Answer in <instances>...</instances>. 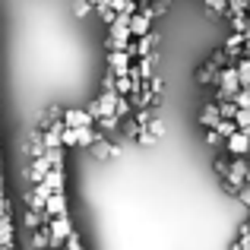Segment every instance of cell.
<instances>
[{
  "label": "cell",
  "mask_w": 250,
  "mask_h": 250,
  "mask_svg": "<svg viewBox=\"0 0 250 250\" xmlns=\"http://www.w3.org/2000/svg\"><path fill=\"white\" fill-rule=\"evenodd\" d=\"M95 16L102 19V22H108V25H111V22H114V19H117V13L111 10V6H95Z\"/></svg>",
  "instance_id": "obj_17"
},
{
  "label": "cell",
  "mask_w": 250,
  "mask_h": 250,
  "mask_svg": "<svg viewBox=\"0 0 250 250\" xmlns=\"http://www.w3.org/2000/svg\"><path fill=\"white\" fill-rule=\"evenodd\" d=\"M89 3H92V6H108L111 0H89Z\"/></svg>",
  "instance_id": "obj_22"
},
{
  "label": "cell",
  "mask_w": 250,
  "mask_h": 250,
  "mask_svg": "<svg viewBox=\"0 0 250 250\" xmlns=\"http://www.w3.org/2000/svg\"><path fill=\"white\" fill-rule=\"evenodd\" d=\"M63 250H83L80 238H76V231H70V234H67V241H63Z\"/></svg>",
  "instance_id": "obj_19"
},
{
  "label": "cell",
  "mask_w": 250,
  "mask_h": 250,
  "mask_svg": "<svg viewBox=\"0 0 250 250\" xmlns=\"http://www.w3.org/2000/svg\"><path fill=\"white\" fill-rule=\"evenodd\" d=\"M44 184H48L54 193H57V190H63V168H51L48 174H44Z\"/></svg>",
  "instance_id": "obj_13"
},
{
  "label": "cell",
  "mask_w": 250,
  "mask_h": 250,
  "mask_svg": "<svg viewBox=\"0 0 250 250\" xmlns=\"http://www.w3.org/2000/svg\"><path fill=\"white\" fill-rule=\"evenodd\" d=\"M89 149L98 155V159H111V155H117V146H111V140H108L104 133H98V136H95V143H92Z\"/></svg>",
  "instance_id": "obj_8"
},
{
  "label": "cell",
  "mask_w": 250,
  "mask_h": 250,
  "mask_svg": "<svg viewBox=\"0 0 250 250\" xmlns=\"http://www.w3.org/2000/svg\"><path fill=\"white\" fill-rule=\"evenodd\" d=\"M63 212H67V200H63V190H57L44 200V215H63Z\"/></svg>",
  "instance_id": "obj_7"
},
{
  "label": "cell",
  "mask_w": 250,
  "mask_h": 250,
  "mask_svg": "<svg viewBox=\"0 0 250 250\" xmlns=\"http://www.w3.org/2000/svg\"><path fill=\"white\" fill-rule=\"evenodd\" d=\"M231 121L238 124V130H250V108H238V114Z\"/></svg>",
  "instance_id": "obj_16"
},
{
  "label": "cell",
  "mask_w": 250,
  "mask_h": 250,
  "mask_svg": "<svg viewBox=\"0 0 250 250\" xmlns=\"http://www.w3.org/2000/svg\"><path fill=\"white\" fill-rule=\"evenodd\" d=\"M234 196H238V200H241V203H244V206L250 209V184H241V187L234 190Z\"/></svg>",
  "instance_id": "obj_18"
},
{
  "label": "cell",
  "mask_w": 250,
  "mask_h": 250,
  "mask_svg": "<svg viewBox=\"0 0 250 250\" xmlns=\"http://www.w3.org/2000/svg\"><path fill=\"white\" fill-rule=\"evenodd\" d=\"M206 140L212 143V146H225V140H222V136L215 133V130H206Z\"/></svg>",
  "instance_id": "obj_20"
},
{
  "label": "cell",
  "mask_w": 250,
  "mask_h": 250,
  "mask_svg": "<svg viewBox=\"0 0 250 250\" xmlns=\"http://www.w3.org/2000/svg\"><path fill=\"white\" fill-rule=\"evenodd\" d=\"M89 0H80V3H76V16H89Z\"/></svg>",
  "instance_id": "obj_21"
},
{
  "label": "cell",
  "mask_w": 250,
  "mask_h": 250,
  "mask_svg": "<svg viewBox=\"0 0 250 250\" xmlns=\"http://www.w3.org/2000/svg\"><path fill=\"white\" fill-rule=\"evenodd\" d=\"M234 70H238L241 89H244V85H250V57H247V54H241L238 61H234Z\"/></svg>",
  "instance_id": "obj_12"
},
{
  "label": "cell",
  "mask_w": 250,
  "mask_h": 250,
  "mask_svg": "<svg viewBox=\"0 0 250 250\" xmlns=\"http://www.w3.org/2000/svg\"><path fill=\"white\" fill-rule=\"evenodd\" d=\"M222 51H225L228 54V61H238L241 54H244V35H241V32H231V35L225 38V44H222Z\"/></svg>",
  "instance_id": "obj_6"
},
{
  "label": "cell",
  "mask_w": 250,
  "mask_h": 250,
  "mask_svg": "<svg viewBox=\"0 0 250 250\" xmlns=\"http://www.w3.org/2000/svg\"><path fill=\"white\" fill-rule=\"evenodd\" d=\"M130 67H133V57H130V51H108V70H111L114 76L130 73Z\"/></svg>",
  "instance_id": "obj_4"
},
{
  "label": "cell",
  "mask_w": 250,
  "mask_h": 250,
  "mask_svg": "<svg viewBox=\"0 0 250 250\" xmlns=\"http://www.w3.org/2000/svg\"><path fill=\"white\" fill-rule=\"evenodd\" d=\"M95 130H98V133H114V130H121V117H117V114L95 117Z\"/></svg>",
  "instance_id": "obj_9"
},
{
  "label": "cell",
  "mask_w": 250,
  "mask_h": 250,
  "mask_svg": "<svg viewBox=\"0 0 250 250\" xmlns=\"http://www.w3.org/2000/svg\"><path fill=\"white\" fill-rule=\"evenodd\" d=\"M63 127H95V117L85 108H67L63 111Z\"/></svg>",
  "instance_id": "obj_5"
},
{
  "label": "cell",
  "mask_w": 250,
  "mask_h": 250,
  "mask_svg": "<svg viewBox=\"0 0 250 250\" xmlns=\"http://www.w3.org/2000/svg\"><path fill=\"white\" fill-rule=\"evenodd\" d=\"M219 104H206L203 108V114H200V127H206V130H212L215 124H219Z\"/></svg>",
  "instance_id": "obj_10"
},
{
  "label": "cell",
  "mask_w": 250,
  "mask_h": 250,
  "mask_svg": "<svg viewBox=\"0 0 250 250\" xmlns=\"http://www.w3.org/2000/svg\"><path fill=\"white\" fill-rule=\"evenodd\" d=\"M225 149L231 155H241V159H247L250 155V130H238V133H231L225 140Z\"/></svg>",
  "instance_id": "obj_3"
},
{
  "label": "cell",
  "mask_w": 250,
  "mask_h": 250,
  "mask_svg": "<svg viewBox=\"0 0 250 250\" xmlns=\"http://www.w3.org/2000/svg\"><path fill=\"white\" fill-rule=\"evenodd\" d=\"M48 231H51V250H57L63 241H67V234L73 231L67 212H63V215H48Z\"/></svg>",
  "instance_id": "obj_2"
},
{
  "label": "cell",
  "mask_w": 250,
  "mask_h": 250,
  "mask_svg": "<svg viewBox=\"0 0 250 250\" xmlns=\"http://www.w3.org/2000/svg\"><path fill=\"white\" fill-rule=\"evenodd\" d=\"M215 104H219V114H222V117H228V121L238 114V104H234L231 98H222V102H215Z\"/></svg>",
  "instance_id": "obj_15"
},
{
  "label": "cell",
  "mask_w": 250,
  "mask_h": 250,
  "mask_svg": "<svg viewBox=\"0 0 250 250\" xmlns=\"http://www.w3.org/2000/svg\"><path fill=\"white\" fill-rule=\"evenodd\" d=\"M149 3H155V0H149Z\"/></svg>",
  "instance_id": "obj_23"
},
{
  "label": "cell",
  "mask_w": 250,
  "mask_h": 250,
  "mask_svg": "<svg viewBox=\"0 0 250 250\" xmlns=\"http://www.w3.org/2000/svg\"><path fill=\"white\" fill-rule=\"evenodd\" d=\"M0 244L13 247V219H10V212L0 215Z\"/></svg>",
  "instance_id": "obj_11"
},
{
  "label": "cell",
  "mask_w": 250,
  "mask_h": 250,
  "mask_svg": "<svg viewBox=\"0 0 250 250\" xmlns=\"http://www.w3.org/2000/svg\"><path fill=\"white\" fill-rule=\"evenodd\" d=\"M212 130L222 136V140H228L231 133H238V124H234V121H228V117H219V124H215Z\"/></svg>",
  "instance_id": "obj_14"
},
{
  "label": "cell",
  "mask_w": 250,
  "mask_h": 250,
  "mask_svg": "<svg viewBox=\"0 0 250 250\" xmlns=\"http://www.w3.org/2000/svg\"><path fill=\"white\" fill-rule=\"evenodd\" d=\"M225 63H228V54H225L222 48H215L212 54H209V61L200 67V73H196V83H200V85H212L215 76H219V70L225 67Z\"/></svg>",
  "instance_id": "obj_1"
}]
</instances>
